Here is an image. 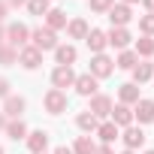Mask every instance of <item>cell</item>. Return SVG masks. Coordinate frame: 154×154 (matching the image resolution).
<instances>
[{"label":"cell","mask_w":154,"mask_h":154,"mask_svg":"<svg viewBox=\"0 0 154 154\" xmlns=\"http://www.w3.org/2000/svg\"><path fill=\"white\" fill-rule=\"evenodd\" d=\"M72 154H94V142L88 139V136H82L79 142H75V151Z\"/></svg>","instance_id":"obj_24"},{"label":"cell","mask_w":154,"mask_h":154,"mask_svg":"<svg viewBox=\"0 0 154 154\" xmlns=\"http://www.w3.org/2000/svg\"><path fill=\"white\" fill-rule=\"evenodd\" d=\"M142 142H145V133H142V130H136V127H130V130L124 133V145H127V148H139Z\"/></svg>","instance_id":"obj_15"},{"label":"cell","mask_w":154,"mask_h":154,"mask_svg":"<svg viewBox=\"0 0 154 154\" xmlns=\"http://www.w3.org/2000/svg\"><path fill=\"white\" fill-rule=\"evenodd\" d=\"M0 127H3V115H0Z\"/></svg>","instance_id":"obj_38"},{"label":"cell","mask_w":154,"mask_h":154,"mask_svg":"<svg viewBox=\"0 0 154 154\" xmlns=\"http://www.w3.org/2000/svg\"><path fill=\"white\" fill-rule=\"evenodd\" d=\"M124 154H133V151H124Z\"/></svg>","instance_id":"obj_41"},{"label":"cell","mask_w":154,"mask_h":154,"mask_svg":"<svg viewBox=\"0 0 154 154\" xmlns=\"http://www.w3.org/2000/svg\"><path fill=\"white\" fill-rule=\"evenodd\" d=\"M151 72H154V69H151V63H145V60L133 66V75H136V82H145V79H151Z\"/></svg>","instance_id":"obj_22"},{"label":"cell","mask_w":154,"mask_h":154,"mask_svg":"<svg viewBox=\"0 0 154 154\" xmlns=\"http://www.w3.org/2000/svg\"><path fill=\"white\" fill-rule=\"evenodd\" d=\"M139 24H142V30H145V33H154V15H145Z\"/></svg>","instance_id":"obj_31"},{"label":"cell","mask_w":154,"mask_h":154,"mask_svg":"<svg viewBox=\"0 0 154 154\" xmlns=\"http://www.w3.org/2000/svg\"><path fill=\"white\" fill-rule=\"evenodd\" d=\"M124 3H136V0H124Z\"/></svg>","instance_id":"obj_39"},{"label":"cell","mask_w":154,"mask_h":154,"mask_svg":"<svg viewBox=\"0 0 154 154\" xmlns=\"http://www.w3.org/2000/svg\"><path fill=\"white\" fill-rule=\"evenodd\" d=\"M91 9L94 12H106V9H112V0H91Z\"/></svg>","instance_id":"obj_29"},{"label":"cell","mask_w":154,"mask_h":154,"mask_svg":"<svg viewBox=\"0 0 154 154\" xmlns=\"http://www.w3.org/2000/svg\"><path fill=\"white\" fill-rule=\"evenodd\" d=\"M9 3H12V6H21V3H24V0H9Z\"/></svg>","instance_id":"obj_35"},{"label":"cell","mask_w":154,"mask_h":154,"mask_svg":"<svg viewBox=\"0 0 154 154\" xmlns=\"http://www.w3.org/2000/svg\"><path fill=\"white\" fill-rule=\"evenodd\" d=\"M145 6H148V9H154V0H145Z\"/></svg>","instance_id":"obj_37"},{"label":"cell","mask_w":154,"mask_h":154,"mask_svg":"<svg viewBox=\"0 0 154 154\" xmlns=\"http://www.w3.org/2000/svg\"><path fill=\"white\" fill-rule=\"evenodd\" d=\"M54 154H72V148H57Z\"/></svg>","instance_id":"obj_34"},{"label":"cell","mask_w":154,"mask_h":154,"mask_svg":"<svg viewBox=\"0 0 154 154\" xmlns=\"http://www.w3.org/2000/svg\"><path fill=\"white\" fill-rule=\"evenodd\" d=\"M97 136L109 145V142H115V139H118V127H115V124H103V127L97 130Z\"/></svg>","instance_id":"obj_20"},{"label":"cell","mask_w":154,"mask_h":154,"mask_svg":"<svg viewBox=\"0 0 154 154\" xmlns=\"http://www.w3.org/2000/svg\"><path fill=\"white\" fill-rule=\"evenodd\" d=\"M69 36H72V39H85V36H88V21H82V18L69 21Z\"/></svg>","instance_id":"obj_17"},{"label":"cell","mask_w":154,"mask_h":154,"mask_svg":"<svg viewBox=\"0 0 154 154\" xmlns=\"http://www.w3.org/2000/svg\"><path fill=\"white\" fill-rule=\"evenodd\" d=\"M72 85H75V91H79L82 97H91V94H97V79H94V75H79V79H75Z\"/></svg>","instance_id":"obj_6"},{"label":"cell","mask_w":154,"mask_h":154,"mask_svg":"<svg viewBox=\"0 0 154 154\" xmlns=\"http://www.w3.org/2000/svg\"><path fill=\"white\" fill-rule=\"evenodd\" d=\"M54 54H57V63H60V66H69V63L75 60V48H72V45H60Z\"/></svg>","instance_id":"obj_16"},{"label":"cell","mask_w":154,"mask_h":154,"mask_svg":"<svg viewBox=\"0 0 154 154\" xmlns=\"http://www.w3.org/2000/svg\"><path fill=\"white\" fill-rule=\"evenodd\" d=\"M18 60H21L24 69H36L39 60H42V51H39V48H24V51L18 54Z\"/></svg>","instance_id":"obj_4"},{"label":"cell","mask_w":154,"mask_h":154,"mask_svg":"<svg viewBox=\"0 0 154 154\" xmlns=\"http://www.w3.org/2000/svg\"><path fill=\"white\" fill-rule=\"evenodd\" d=\"M21 112H24V100H21V97H9V100H6V115L18 118Z\"/></svg>","instance_id":"obj_19"},{"label":"cell","mask_w":154,"mask_h":154,"mask_svg":"<svg viewBox=\"0 0 154 154\" xmlns=\"http://www.w3.org/2000/svg\"><path fill=\"white\" fill-rule=\"evenodd\" d=\"M30 36H33V48H39V51H48V48H54V45H57V39H54V30H51V27H36Z\"/></svg>","instance_id":"obj_1"},{"label":"cell","mask_w":154,"mask_h":154,"mask_svg":"<svg viewBox=\"0 0 154 154\" xmlns=\"http://www.w3.org/2000/svg\"><path fill=\"white\" fill-rule=\"evenodd\" d=\"M136 118H139L142 124H151V121H154V103H151V100H139V103H136Z\"/></svg>","instance_id":"obj_11"},{"label":"cell","mask_w":154,"mask_h":154,"mask_svg":"<svg viewBox=\"0 0 154 154\" xmlns=\"http://www.w3.org/2000/svg\"><path fill=\"white\" fill-rule=\"evenodd\" d=\"M133 121V112L121 103V106H112V124H130Z\"/></svg>","instance_id":"obj_14"},{"label":"cell","mask_w":154,"mask_h":154,"mask_svg":"<svg viewBox=\"0 0 154 154\" xmlns=\"http://www.w3.org/2000/svg\"><path fill=\"white\" fill-rule=\"evenodd\" d=\"M106 39H109V45H115V48H124V45L130 42V33H127L124 27H112V33H109Z\"/></svg>","instance_id":"obj_13"},{"label":"cell","mask_w":154,"mask_h":154,"mask_svg":"<svg viewBox=\"0 0 154 154\" xmlns=\"http://www.w3.org/2000/svg\"><path fill=\"white\" fill-rule=\"evenodd\" d=\"M91 72L100 75V79H103V75H109V72H112V60H109L106 54H97V57L91 60Z\"/></svg>","instance_id":"obj_8"},{"label":"cell","mask_w":154,"mask_h":154,"mask_svg":"<svg viewBox=\"0 0 154 154\" xmlns=\"http://www.w3.org/2000/svg\"><path fill=\"white\" fill-rule=\"evenodd\" d=\"M0 154H3V148H0Z\"/></svg>","instance_id":"obj_42"},{"label":"cell","mask_w":154,"mask_h":154,"mask_svg":"<svg viewBox=\"0 0 154 154\" xmlns=\"http://www.w3.org/2000/svg\"><path fill=\"white\" fill-rule=\"evenodd\" d=\"M45 109H48L51 115H60V112L66 109V94L57 91V88H51V91L45 94Z\"/></svg>","instance_id":"obj_2"},{"label":"cell","mask_w":154,"mask_h":154,"mask_svg":"<svg viewBox=\"0 0 154 154\" xmlns=\"http://www.w3.org/2000/svg\"><path fill=\"white\" fill-rule=\"evenodd\" d=\"M121 103H139V88L136 85H121Z\"/></svg>","instance_id":"obj_18"},{"label":"cell","mask_w":154,"mask_h":154,"mask_svg":"<svg viewBox=\"0 0 154 154\" xmlns=\"http://www.w3.org/2000/svg\"><path fill=\"white\" fill-rule=\"evenodd\" d=\"M75 124H79L82 130H94V127H97V118H94L91 112H82V115H79V121H75Z\"/></svg>","instance_id":"obj_25"},{"label":"cell","mask_w":154,"mask_h":154,"mask_svg":"<svg viewBox=\"0 0 154 154\" xmlns=\"http://www.w3.org/2000/svg\"><path fill=\"white\" fill-rule=\"evenodd\" d=\"M118 66H121V69H133V66H136V54H130V51H124V54L118 57Z\"/></svg>","instance_id":"obj_27"},{"label":"cell","mask_w":154,"mask_h":154,"mask_svg":"<svg viewBox=\"0 0 154 154\" xmlns=\"http://www.w3.org/2000/svg\"><path fill=\"white\" fill-rule=\"evenodd\" d=\"M0 36H3V33H0Z\"/></svg>","instance_id":"obj_43"},{"label":"cell","mask_w":154,"mask_h":154,"mask_svg":"<svg viewBox=\"0 0 154 154\" xmlns=\"http://www.w3.org/2000/svg\"><path fill=\"white\" fill-rule=\"evenodd\" d=\"M145 154H154V151H145Z\"/></svg>","instance_id":"obj_40"},{"label":"cell","mask_w":154,"mask_h":154,"mask_svg":"<svg viewBox=\"0 0 154 154\" xmlns=\"http://www.w3.org/2000/svg\"><path fill=\"white\" fill-rule=\"evenodd\" d=\"M6 94H9V82H6V79H0V97H6Z\"/></svg>","instance_id":"obj_32"},{"label":"cell","mask_w":154,"mask_h":154,"mask_svg":"<svg viewBox=\"0 0 154 154\" xmlns=\"http://www.w3.org/2000/svg\"><path fill=\"white\" fill-rule=\"evenodd\" d=\"M88 112H91L94 118H97V115H112V100L103 97V94H97V97L91 100V109H88Z\"/></svg>","instance_id":"obj_5"},{"label":"cell","mask_w":154,"mask_h":154,"mask_svg":"<svg viewBox=\"0 0 154 154\" xmlns=\"http://www.w3.org/2000/svg\"><path fill=\"white\" fill-rule=\"evenodd\" d=\"M6 36H9V42H12V45H24V42H27V36H30V30H27L24 24H12V27L6 30Z\"/></svg>","instance_id":"obj_10"},{"label":"cell","mask_w":154,"mask_h":154,"mask_svg":"<svg viewBox=\"0 0 154 154\" xmlns=\"http://www.w3.org/2000/svg\"><path fill=\"white\" fill-rule=\"evenodd\" d=\"M45 142H48V136H45L42 130H36V133L27 136V148H30L33 154H42V151H45Z\"/></svg>","instance_id":"obj_12"},{"label":"cell","mask_w":154,"mask_h":154,"mask_svg":"<svg viewBox=\"0 0 154 154\" xmlns=\"http://www.w3.org/2000/svg\"><path fill=\"white\" fill-rule=\"evenodd\" d=\"M15 57H18V54H15L12 48H0V63H12Z\"/></svg>","instance_id":"obj_30"},{"label":"cell","mask_w":154,"mask_h":154,"mask_svg":"<svg viewBox=\"0 0 154 154\" xmlns=\"http://www.w3.org/2000/svg\"><path fill=\"white\" fill-rule=\"evenodd\" d=\"M33 15H48V0H27Z\"/></svg>","instance_id":"obj_23"},{"label":"cell","mask_w":154,"mask_h":154,"mask_svg":"<svg viewBox=\"0 0 154 154\" xmlns=\"http://www.w3.org/2000/svg\"><path fill=\"white\" fill-rule=\"evenodd\" d=\"M75 82V75H72V69L69 66H57L54 72H51V85L57 88V91H63V88H69Z\"/></svg>","instance_id":"obj_3"},{"label":"cell","mask_w":154,"mask_h":154,"mask_svg":"<svg viewBox=\"0 0 154 154\" xmlns=\"http://www.w3.org/2000/svg\"><path fill=\"white\" fill-rule=\"evenodd\" d=\"M109 21H112L115 27H124V24L130 21V6H112V9H109Z\"/></svg>","instance_id":"obj_9"},{"label":"cell","mask_w":154,"mask_h":154,"mask_svg":"<svg viewBox=\"0 0 154 154\" xmlns=\"http://www.w3.org/2000/svg\"><path fill=\"white\" fill-rule=\"evenodd\" d=\"M136 48H139V54H151V51H154V42H151V36H142V39L136 42Z\"/></svg>","instance_id":"obj_28"},{"label":"cell","mask_w":154,"mask_h":154,"mask_svg":"<svg viewBox=\"0 0 154 154\" xmlns=\"http://www.w3.org/2000/svg\"><path fill=\"white\" fill-rule=\"evenodd\" d=\"M6 133H9L12 139H24V133H27V130H24V124H21V121H12V124L6 127Z\"/></svg>","instance_id":"obj_26"},{"label":"cell","mask_w":154,"mask_h":154,"mask_svg":"<svg viewBox=\"0 0 154 154\" xmlns=\"http://www.w3.org/2000/svg\"><path fill=\"white\" fill-rule=\"evenodd\" d=\"M48 27H66V12L63 9H51L48 12Z\"/></svg>","instance_id":"obj_21"},{"label":"cell","mask_w":154,"mask_h":154,"mask_svg":"<svg viewBox=\"0 0 154 154\" xmlns=\"http://www.w3.org/2000/svg\"><path fill=\"white\" fill-rule=\"evenodd\" d=\"M3 15H6V6H3V3H0V18H3Z\"/></svg>","instance_id":"obj_36"},{"label":"cell","mask_w":154,"mask_h":154,"mask_svg":"<svg viewBox=\"0 0 154 154\" xmlns=\"http://www.w3.org/2000/svg\"><path fill=\"white\" fill-rule=\"evenodd\" d=\"M94 154H112V148L106 145V148H94Z\"/></svg>","instance_id":"obj_33"},{"label":"cell","mask_w":154,"mask_h":154,"mask_svg":"<svg viewBox=\"0 0 154 154\" xmlns=\"http://www.w3.org/2000/svg\"><path fill=\"white\" fill-rule=\"evenodd\" d=\"M85 42H88V48H91V51H97V54H100V51L106 48V42H109V39H106V33H103V30H88Z\"/></svg>","instance_id":"obj_7"}]
</instances>
